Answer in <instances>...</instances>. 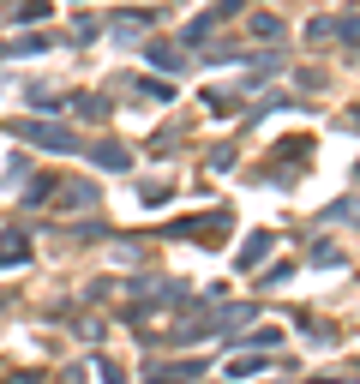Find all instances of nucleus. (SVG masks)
Instances as JSON below:
<instances>
[{"mask_svg":"<svg viewBox=\"0 0 360 384\" xmlns=\"http://www.w3.org/2000/svg\"><path fill=\"white\" fill-rule=\"evenodd\" d=\"M258 252H270V235H253V246L240 252V265H258Z\"/></svg>","mask_w":360,"mask_h":384,"instance_id":"f03ea898","label":"nucleus"},{"mask_svg":"<svg viewBox=\"0 0 360 384\" xmlns=\"http://www.w3.org/2000/svg\"><path fill=\"white\" fill-rule=\"evenodd\" d=\"M343 36H348V43H360V18H348V24H343Z\"/></svg>","mask_w":360,"mask_h":384,"instance_id":"7ed1b4c3","label":"nucleus"},{"mask_svg":"<svg viewBox=\"0 0 360 384\" xmlns=\"http://www.w3.org/2000/svg\"><path fill=\"white\" fill-rule=\"evenodd\" d=\"M24 138H36L43 150H73V138H66V133H54V126H24Z\"/></svg>","mask_w":360,"mask_h":384,"instance_id":"f257e3e1","label":"nucleus"}]
</instances>
